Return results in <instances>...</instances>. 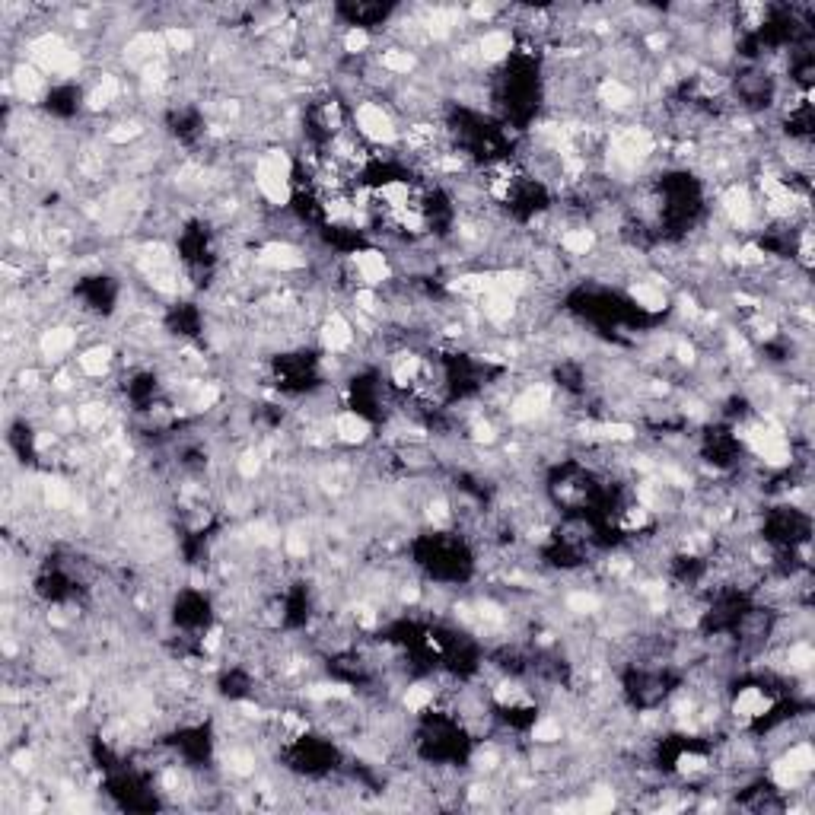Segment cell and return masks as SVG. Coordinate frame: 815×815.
I'll list each match as a JSON object with an SVG mask.
<instances>
[{"mask_svg": "<svg viewBox=\"0 0 815 815\" xmlns=\"http://www.w3.org/2000/svg\"><path fill=\"white\" fill-rule=\"evenodd\" d=\"M567 736V723L561 714H542L529 723V742L532 745H561Z\"/></svg>", "mask_w": 815, "mask_h": 815, "instance_id": "obj_10", "label": "cell"}, {"mask_svg": "<svg viewBox=\"0 0 815 815\" xmlns=\"http://www.w3.org/2000/svg\"><path fill=\"white\" fill-rule=\"evenodd\" d=\"M475 45H478V58H481V67H500L504 61L513 58V48H516V39H513V29H500V26H491L475 36Z\"/></svg>", "mask_w": 815, "mask_h": 815, "instance_id": "obj_6", "label": "cell"}, {"mask_svg": "<svg viewBox=\"0 0 815 815\" xmlns=\"http://www.w3.org/2000/svg\"><path fill=\"white\" fill-rule=\"evenodd\" d=\"M80 335L83 332L77 325H51V328H45V332H39L36 351H39V357L45 363H55V367H61V363L77 351Z\"/></svg>", "mask_w": 815, "mask_h": 815, "instance_id": "obj_4", "label": "cell"}, {"mask_svg": "<svg viewBox=\"0 0 815 815\" xmlns=\"http://www.w3.org/2000/svg\"><path fill=\"white\" fill-rule=\"evenodd\" d=\"M351 268L357 274V281L363 287H373V290H383L395 281V268H392V258L386 249L379 246H367V249H357L351 252Z\"/></svg>", "mask_w": 815, "mask_h": 815, "instance_id": "obj_2", "label": "cell"}, {"mask_svg": "<svg viewBox=\"0 0 815 815\" xmlns=\"http://www.w3.org/2000/svg\"><path fill=\"white\" fill-rule=\"evenodd\" d=\"M354 131L367 141L370 147H395L402 128H398L395 112L379 99H360L354 102Z\"/></svg>", "mask_w": 815, "mask_h": 815, "instance_id": "obj_1", "label": "cell"}, {"mask_svg": "<svg viewBox=\"0 0 815 815\" xmlns=\"http://www.w3.org/2000/svg\"><path fill=\"white\" fill-rule=\"evenodd\" d=\"M373 48V32L370 29H360V26H348L341 36V51L348 58H367Z\"/></svg>", "mask_w": 815, "mask_h": 815, "instance_id": "obj_12", "label": "cell"}, {"mask_svg": "<svg viewBox=\"0 0 815 815\" xmlns=\"http://www.w3.org/2000/svg\"><path fill=\"white\" fill-rule=\"evenodd\" d=\"M332 430H335V440L348 449H360L373 443V421L357 408H341L332 418Z\"/></svg>", "mask_w": 815, "mask_h": 815, "instance_id": "obj_5", "label": "cell"}, {"mask_svg": "<svg viewBox=\"0 0 815 815\" xmlns=\"http://www.w3.org/2000/svg\"><path fill=\"white\" fill-rule=\"evenodd\" d=\"M628 300H631L640 312H647V316H663V312L672 309V300H669L666 287L653 284L650 277H640V281H631V284H628Z\"/></svg>", "mask_w": 815, "mask_h": 815, "instance_id": "obj_7", "label": "cell"}, {"mask_svg": "<svg viewBox=\"0 0 815 815\" xmlns=\"http://www.w3.org/2000/svg\"><path fill=\"white\" fill-rule=\"evenodd\" d=\"M163 39H166V51H169V55H176V58H188L198 48V32L192 26L172 23V26L163 29Z\"/></svg>", "mask_w": 815, "mask_h": 815, "instance_id": "obj_11", "label": "cell"}, {"mask_svg": "<svg viewBox=\"0 0 815 815\" xmlns=\"http://www.w3.org/2000/svg\"><path fill=\"white\" fill-rule=\"evenodd\" d=\"M112 363H115V348L112 344H90V348H83L77 357H74V367L80 370L83 379H93V383H99V379H106L112 373Z\"/></svg>", "mask_w": 815, "mask_h": 815, "instance_id": "obj_8", "label": "cell"}, {"mask_svg": "<svg viewBox=\"0 0 815 815\" xmlns=\"http://www.w3.org/2000/svg\"><path fill=\"white\" fill-rule=\"evenodd\" d=\"M10 86H13V96L20 99L23 106H42V102H48V96H51L48 77L26 58L10 67Z\"/></svg>", "mask_w": 815, "mask_h": 815, "instance_id": "obj_3", "label": "cell"}, {"mask_svg": "<svg viewBox=\"0 0 815 815\" xmlns=\"http://www.w3.org/2000/svg\"><path fill=\"white\" fill-rule=\"evenodd\" d=\"M376 64L383 67L389 77H411L421 67V58L414 51L402 48V45H389L376 55Z\"/></svg>", "mask_w": 815, "mask_h": 815, "instance_id": "obj_9", "label": "cell"}]
</instances>
